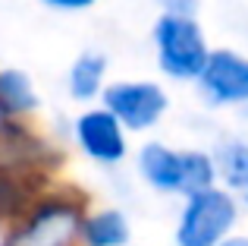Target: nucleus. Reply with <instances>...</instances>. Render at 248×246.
<instances>
[{
  "label": "nucleus",
  "instance_id": "2eb2a0df",
  "mask_svg": "<svg viewBox=\"0 0 248 246\" xmlns=\"http://www.w3.org/2000/svg\"><path fill=\"white\" fill-rule=\"evenodd\" d=\"M223 246H248V234H239V230H236V234H232Z\"/></svg>",
  "mask_w": 248,
  "mask_h": 246
},
{
  "label": "nucleus",
  "instance_id": "9b49d317",
  "mask_svg": "<svg viewBox=\"0 0 248 246\" xmlns=\"http://www.w3.org/2000/svg\"><path fill=\"white\" fill-rule=\"evenodd\" d=\"M0 111L13 120H31L41 111L38 86L25 70L0 67Z\"/></svg>",
  "mask_w": 248,
  "mask_h": 246
},
{
  "label": "nucleus",
  "instance_id": "7ed1b4c3",
  "mask_svg": "<svg viewBox=\"0 0 248 246\" xmlns=\"http://www.w3.org/2000/svg\"><path fill=\"white\" fill-rule=\"evenodd\" d=\"M242 205L232 193L223 186H207V190L182 196L179 215L173 228L176 246H223L239 230Z\"/></svg>",
  "mask_w": 248,
  "mask_h": 246
},
{
  "label": "nucleus",
  "instance_id": "f3484780",
  "mask_svg": "<svg viewBox=\"0 0 248 246\" xmlns=\"http://www.w3.org/2000/svg\"><path fill=\"white\" fill-rule=\"evenodd\" d=\"M10 123H13V117H6V114L0 111V129H6V126H10Z\"/></svg>",
  "mask_w": 248,
  "mask_h": 246
},
{
  "label": "nucleus",
  "instance_id": "f8f14e48",
  "mask_svg": "<svg viewBox=\"0 0 248 246\" xmlns=\"http://www.w3.org/2000/svg\"><path fill=\"white\" fill-rule=\"evenodd\" d=\"M47 183L50 180L35 177V174L0 167V224H13L25 211V205L38 196V190Z\"/></svg>",
  "mask_w": 248,
  "mask_h": 246
},
{
  "label": "nucleus",
  "instance_id": "9d476101",
  "mask_svg": "<svg viewBox=\"0 0 248 246\" xmlns=\"http://www.w3.org/2000/svg\"><path fill=\"white\" fill-rule=\"evenodd\" d=\"M82 246H132V221L116 205H91L82 221Z\"/></svg>",
  "mask_w": 248,
  "mask_h": 246
},
{
  "label": "nucleus",
  "instance_id": "dca6fc26",
  "mask_svg": "<svg viewBox=\"0 0 248 246\" xmlns=\"http://www.w3.org/2000/svg\"><path fill=\"white\" fill-rule=\"evenodd\" d=\"M6 237H10V224H0V246H6Z\"/></svg>",
  "mask_w": 248,
  "mask_h": 246
},
{
  "label": "nucleus",
  "instance_id": "20e7f679",
  "mask_svg": "<svg viewBox=\"0 0 248 246\" xmlns=\"http://www.w3.org/2000/svg\"><path fill=\"white\" fill-rule=\"evenodd\" d=\"M151 44L157 70L173 82H195L214 51L198 16H173V13H160L154 19Z\"/></svg>",
  "mask_w": 248,
  "mask_h": 246
},
{
  "label": "nucleus",
  "instance_id": "0eeeda50",
  "mask_svg": "<svg viewBox=\"0 0 248 246\" xmlns=\"http://www.w3.org/2000/svg\"><path fill=\"white\" fill-rule=\"evenodd\" d=\"M201 101L214 111L248 107V54L232 48H214L201 76L195 79Z\"/></svg>",
  "mask_w": 248,
  "mask_h": 246
},
{
  "label": "nucleus",
  "instance_id": "39448f33",
  "mask_svg": "<svg viewBox=\"0 0 248 246\" xmlns=\"http://www.w3.org/2000/svg\"><path fill=\"white\" fill-rule=\"evenodd\" d=\"M69 136L76 152L97 167H120L132 155V133L101 101L76 114L69 123Z\"/></svg>",
  "mask_w": 248,
  "mask_h": 246
},
{
  "label": "nucleus",
  "instance_id": "f03ea898",
  "mask_svg": "<svg viewBox=\"0 0 248 246\" xmlns=\"http://www.w3.org/2000/svg\"><path fill=\"white\" fill-rule=\"evenodd\" d=\"M132 158L139 180L160 196H188L217 186V161L207 148H176L160 139H145Z\"/></svg>",
  "mask_w": 248,
  "mask_h": 246
},
{
  "label": "nucleus",
  "instance_id": "1a4fd4ad",
  "mask_svg": "<svg viewBox=\"0 0 248 246\" xmlns=\"http://www.w3.org/2000/svg\"><path fill=\"white\" fill-rule=\"evenodd\" d=\"M211 152L217 161V183L226 193H232L242 209H248V139L226 136Z\"/></svg>",
  "mask_w": 248,
  "mask_h": 246
},
{
  "label": "nucleus",
  "instance_id": "f257e3e1",
  "mask_svg": "<svg viewBox=\"0 0 248 246\" xmlns=\"http://www.w3.org/2000/svg\"><path fill=\"white\" fill-rule=\"evenodd\" d=\"M91 202L82 190L50 180L10 224L6 246H82V221Z\"/></svg>",
  "mask_w": 248,
  "mask_h": 246
},
{
  "label": "nucleus",
  "instance_id": "6e6552de",
  "mask_svg": "<svg viewBox=\"0 0 248 246\" xmlns=\"http://www.w3.org/2000/svg\"><path fill=\"white\" fill-rule=\"evenodd\" d=\"M63 86H66V95L76 101V105H82V107L97 105L101 95H104V88L110 86V60H107V54L97 51V48H88V51H82V54H76L73 63H69V70H66Z\"/></svg>",
  "mask_w": 248,
  "mask_h": 246
},
{
  "label": "nucleus",
  "instance_id": "ddd939ff",
  "mask_svg": "<svg viewBox=\"0 0 248 246\" xmlns=\"http://www.w3.org/2000/svg\"><path fill=\"white\" fill-rule=\"evenodd\" d=\"M160 13H173V16H198L201 0H157Z\"/></svg>",
  "mask_w": 248,
  "mask_h": 246
},
{
  "label": "nucleus",
  "instance_id": "4468645a",
  "mask_svg": "<svg viewBox=\"0 0 248 246\" xmlns=\"http://www.w3.org/2000/svg\"><path fill=\"white\" fill-rule=\"evenodd\" d=\"M38 3L54 10V13H85V10H91L97 0H38Z\"/></svg>",
  "mask_w": 248,
  "mask_h": 246
},
{
  "label": "nucleus",
  "instance_id": "423d86ee",
  "mask_svg": "<svg viewBox=\"0 0 248 246\" xmlns=\"http://www.w3.org/2000/svg\"><path fill=\"white\" fill-rule=\"evenodd\" d=\"M101 105L132 136H145L170 114V92L157 79H113L104 88Z\"/></svg>",
  "mask_w": 248,
  "mask_h": 246
}]
</instances>
